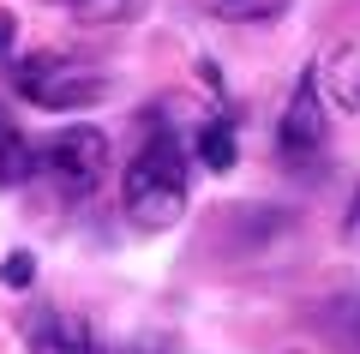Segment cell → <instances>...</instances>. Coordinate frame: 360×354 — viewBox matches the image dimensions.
Listing matches in <instances>:
<instances>
[{
  "label": "cell",
  "mask_w": 360,
  "mask_h": 354,
  "mask_svg": "<svg viewBox=\"0 0 360 354\" xmlns=\"http://www.w3.org/2000/svg\"><path fill=\"white\" fill-rule=\"evenodd\" d=\"M324 139H330V114H324V102H319V90H312V78H300L295 96H288V108H283L276 144H283L288 163H312V156H324Z\"/></svg>",
  "instance_id": "obj_4"
},
{
  "label": "cell",
  "mask_w": 360,
  "mask_h": 354,
  "mask_svg": "<svg viewBox=\"0 0 360 354\" xmlns=\"http://www.w3.org/2000/svg\"><path fill=\"white\" fill-rule=\"evenodd\" d=\"M54 6H66V13L84 18V25H127V18H139L150 0H54Z\"/></svg>",
  "instance_id": "obj_10"
},
{
  "label": "cell",
  "mask_w": 360,
  "mask_h": 354,
  "mask_svg": "<svg viewBox=\"0 0 360 354\" xmlns=\"http://www.w3.org/2000/svg\"><path fill=\"white\" fill-rule=\"evenodd\" d=\"M198 163L210 168V175H229L234 163H240V151H234V120L222 114V120H210L205 132H198Z\"/></svg>",
  "instance_id": "obj_9"
},
{
  "label": "cell",
  "mask_w": 360,
  "mask_h": 354,
  "mask_svg": "<svg viewBox=\"0 0 360 354\" xmlns=\"http://www.w3.org/2000/svg\"><path fill=\"white\" fill-rule=\"evenodd\" d=\"M120 204L139 228H174L186 210V144L156 127L120 175Z\"/></svg>",
  "instance_id": "obj_1"
},
{
  "label": "cell",
  "mask_w": 360,
  "mask_h": 354,
  "mask_svg": "<svg viewBox=\"0 0 360 354\" xmlns=\"http://www.w3.org/2000/svg\"><path fill=\"white\" fill-rule=\"evenodd\" d=\"M342 228H348V241H360V192H354V204H348V222Z\"/></svg>",
  "instance_id": "obj_14"
},
{
  "label": "cell",
  "mask_w": 360,
  "mask_h": 354,
  "mask_svg": "<svg viewBox=\"0 0 360 354\" xmlns=\"http://www.w3.org/2000/svg\"><path fill=\"white\" fill-rule=\"evenodd\" d=\"M319 330L336 354H360V294H330L319 306Z\"/></svg>",
  "instance_id": "obj_7"
},
{
  "label": "cell",
  "mask_w": 360,
  "mask_h": 354,
  "mask_svg": "<svg viewBox=\"0 0 360 354\" xmlns=\"http://www.w3.org/2000/svg\"><path fill=\"white\" fill-rule=\"evenodd\" d=\"M13 42H18V18H13V13H0V61L13 54Z\"/></svg>",
  "instance_id": "obj_13"
},
{
  "label": "cell",
  "mask_w": 360,
  "mask_h": 354,
  "mask_svg": "<svg viewBox=\"0 0 360 354\" xmlns=\"http://www.w3.org/2000/svg\"><path fill=\"white\" fill-rule=\"evenodd\" d=\"M0 282H6V289H30V282H37V258H30V253H6Z\"/></svg>",
  "instance_id": "obj_12"
},
{
  "label": "cell",
  "mask_w": 360,
  "mask_h": 354,
  "mask_svg": "<svg viewBox=\"0 0 360 354\" xmlns=\"http://www.w3.org/2000/svg\"><path fill=\"white\" fill-rule=\"evenodd\" d=\"M30 175H37V144L0 120V187H25Z\"/></svg>",
  "instance_id": "obj_8"
},
{
  "label": "cell",
  "mask_w": 360,
  "mask_h": 354,
  "mask_svg": "<svg viewBox=\"0 0 360 354\" xmlns=\"http://www.w3.org/2000/svg\"><path fill=\"white\" fill-rule=\"evenodd\" d=\"M307 78L319 90L324 114H354L360 108V49H330Z\"/></svg>",
  "instance_id": "obj_6"
},
{
  "label": "cell",
  "mask_w": 360,
  "mask_h": 354,
  "mask_svg": "<svg viewBox=\"0 0 360 354\" xmlns=\"http://www.w3.org/2000/svg\"><path fill=\"white\" fill-rule=\"evenodd\" d=\"M13 90L25 102H37V108H90V102H103L108 78L103 72H90V66L66 61V54H30L25 66H13Z\"/></svg>",
  "instance_id": "obj_2"
},
{
  "label": "cell",
  "mask_w": 360,
  "mask_h": 354,
  "mask_svg": "<svg viewBox=\"0 0 360 354\" xmlns=\"http://www.w3.org/2000/svg\"><path fill=\"white\" fill-rule=\"evenodd\" d=\"M210 18H234V25H252V18H276L288 13L295 0H198Z\"/></svg>",
  "instance_id": "obj_11"
},
{
  "label": "cell",
  "mask_w": 360,
  "mask_h": 354,
  "mask_svg": "<svg viewBox=\"0 0 360 354\" xmlns=\"http://www.w3.org/2000/svg\"><path fill=\"white\" fill-rule=\"evenodd\" d=\"M25 348L30 354H103L90 318L60 312V306H42V312L25 318Z\"/></svg>",
  "instance_id": "obj_5"
},
{
  "label": "cell",
  "mask_w": 360,
  "mask_h": 354,
  "mask_svg": "<svg viewBox=\"0 0 360 354\" xmlns=\"http://www.w3.org/2000/svg\"><path fill=\"white\" fill-rule=\"evenodd\" d=\"M103 163H108V139L96 127H60L37 151V168L54 180L60 198H84V192L103 180Z\"/></svg>",
  "instance_id": "obj_3"
}]
</instances>
